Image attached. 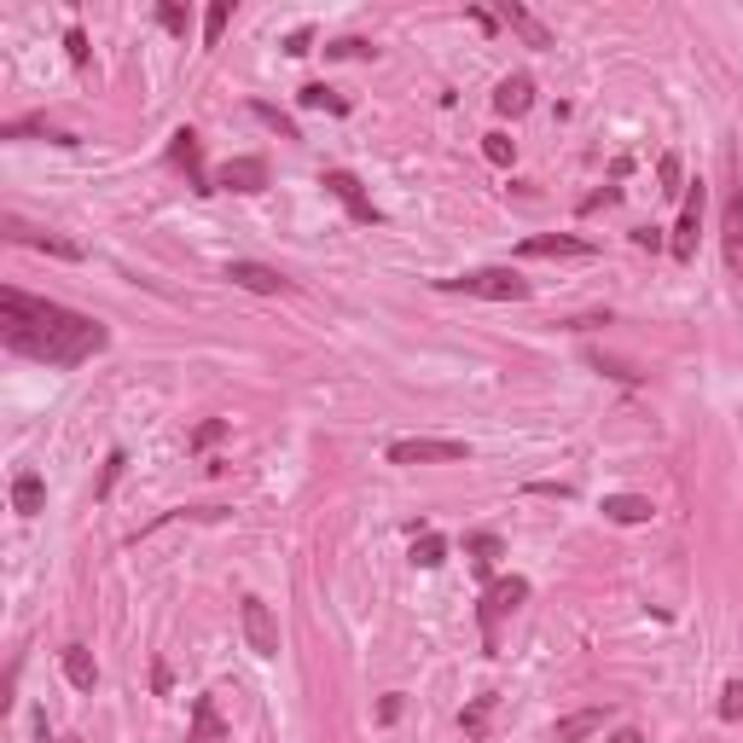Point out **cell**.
<instances>
[{
    "label": "cell",
    "instance_id": "1",
    "mask_svg": "<svg viewBox=\"0 0 743 743\" xmlns=\"http://www.w3.org/2000/svg\"><path fill=\"white\" fill-rule=\"evenodd\" d=\"M0 325H7V343L18 355L47 361V366H81L111 343V332L99 320L70 314V308H58L47 297H24V291H0Z\"/></svg>",
    "mask_w": 743,
    "mask_h": 743
},
{
    "label": "cell",
    "instance_id": "2",
    "mask_svg": "<svg viewBox=\"0 0 743 743\" xmlns=\"http://www.w3.org/2000/svg\"><path fill=\"white\" fill-rule=\"evenodd\" d=\"M442 291H465V297H488V302H529L534 285L511 267H477V274H459V279H436Z\"/></svg>",
    "mask_w": 743,
    "mask_h": 743
},
{
    "label": "cell",
    "instance_id": "3",
    "mask_svg": "<svg viewBox=\"0 0 743 743\" xmlns=\"http://www.w3.org/2000/svg\"><path fill=\"white\" fill-rule=\"evenodd\" d=\"M523 598H529V581H523V575H500V581H488L483 610H477V616H483V645H488V651H500V622L523 605Z\"/></svg>",
    "mask_w": 743,
    "mask_h": 743
},
{
    "label": "cell",
    "instance_id": "4",
    "mask_svg": "<svg viewBox=\"0 0 743 743\" xmlns=\"http://www.w3.org/2000/svg\"><path fill=\"white\" fill-rule=\"evenodd\" d=\"M465 442H447V436H407V442H389V465H453L465 459Z\"/></svg>",
    "mask_w": 743,
    "mask_h": 743
},
{
    "label": "cell",
    "instance_id": "5",
    "mask_svg": "<svg viewBox=\"0 0 743 743\" xmlns=\"http://www.w3.org/2000/svg\"><path fill=\"white\" fill-rule=\"evenodd\" d=\"M169 163L186 175V186H192V192H215V175H210V163H203V140H198L192 129H175Z\"/></svg>",
    "mask_w": 743,
    "mask_h": 743
},
{
    "label": "cell",
    "instance_id": "6",
    "mask_svg": "<svg viewBox=\"0 0 743 743\" xmlns=\"http://www.w3.org/2000/svg\"><path fill=\"white\" fill-rule=\"evenodd\" d=\"M703 203H709V192H703V180H697L691 192H686V210H679L674 239H668L674 262H691V256H697V233H703Z\"/></svg>",
    "mask_w": 743,
    "mask_h": 743
},
{
    "label": "cell",
    "instance_id": "7",
    "mask_svg": "<svg viewBox=\"0 0 743 743\" xmlns=\"http://www.w3.org/2000/svg\"><path fill=\"white\" fill-rule=\"evenodd\" d=\"M720 244H727V267L743 285V186H727V203H720Z\"/></svg>",
    "mask_w": 743,
    "mask_h": 743
},
{
    "label": "cell",
    "instance_id": "8",
    "mask_svg": "<svg viewBox=\"0 0 743 743\" xmlns=\"http://www.w3.org/2000/svg\"><path fill=\"white\" fill-rule=\"evenodd\" d=\"M239 622H244V639H251L256 656H279V622H274V610H267L262 598H244Z\"/></svg>",
    "mask_w": 743,
    "mask_h": 743
},
{
    "label": "cell",
    "instance_id": "9",
    "mask_svg": "<svg viewBox=\"0 0 743 743\" xmlns=\"http://www.w3.org/2000/svg\"><path fill=\"white\" fill-rule=\"evenodd\" d=\"M226 279H233L239 291H256V297H285L291 291V279H285L279 267H267V262H226Z\"/></svg>",
    "mask_w": 743,
    "mask_h": 743
},
{
    "label": "cell",
    "instance_id": "10",
    "mask_svg": "<svg viewBox=\"0 0 743 743\" xmlns=\"http://www.w3.org/2000/svg\"><path fill=\"white\" fill-rule=\"evenodd\" d=\"M325 192H332V198L343 203V210L355 215V221H366V226H372V221H384L378 210H372V198L361 192V180L348 175V169H325Z\"/></svg>",
    "mask_w": 743,
    "mask_h": 743
},
{
    "label": "cell",
    "instance_id": "11",
    "mask_svg": "<svg viewBox=\"0 0 743 743\" xmlns=\"http://www.w3.org/2000/svg\"><path fill=\"white\" fill-rule=\"evenodd\" d=\"M7 233H12L18 244H30V251H47V256H58V262H81V244L58 239V233H41V226L18 221V215H7Z\"/></svg>",
    "mask_w": 743,
    "mask_h": 743
},
{
    "label": "cell",
    "instance_id": "12",
    "mask_svg": "<svg viewBox=\"0 0 743 743\" xmlns=\"http://www.w3.org/2000/svg\"><path fill=\"white\" fill-rule=\"evenodd\" d=\"M215 186H226V192H262V186H267V163L262 157H226L215 169Z\"/></svg>",
    "mask_w": 743,
    "mask_h": 743
},
{
    "label": "cell",
    "instance_id": "13",
    "mask_svg": "<svg viewBox=\"0 0 743 743\" xmlns=\"http://www.w3.org/2000/svg\"><path fill=\"white\" fill-rule=\"evenodd\" d=\"M500 24H506L511 35H523V47H552V30L523 7V0H500Z\"/></svg>",
    "mask_w": 743,
    "mask_h": 743
},
{
    "label": "cell",
    "instance_id": "14",
    "mask_svg": "<svg viewBox=\"0 0 743 743\" xmlns=\"http://www.w3.org/2000/svg\"><path fill=\"white\" fill-rule=\"evenodd\" d=\"M610 714H616L610 703H605V709H575V714H564V720L552 727V743H587L592 732H605Z\"/></svg>",
    "mask_w": 743,
    "mask_h": 743
},
{
    "label": "cell",
    "instance_id": "15",
    "mask_svg": "<svg viewBox=\"0 0 743 743\" xmlns=\"http://www.w3.org/2000/svg\"><path fill=\"white\" fill-rule=\"evenodd\" d=\"M534 106V81L529 76H506L500 88H494V111L500 117H523Z\"/></svg>",
    "mask_w": 743,
    "mask_h": 743
},
{
    "label": "cell",
    "instance_id": "16",
    "mask_svg": "<svg viewBox=\"0 0 743 743\" xmlns=\"http://www.w3.org/2000/svg\"><path fill=\"white\" fill-rule=\"evenodd\" d=\"M0 140H53V146H76V134L47 129V117H18V122H7V129H0Z\"/></svg>",
    "mask_w": 743,
    "mask_h": 743
},
{
    "label": "cell",
    "instance_id": "17",
    "mask_svg": "<svg viewBox=\"0 0 743 743\" xmlns=\"http://www.w3.org/2000/svg\"><path fill=\"white\" fill-rule=\"evenodd\" d=\"M226 738V720L215 714V697H198L192 703V732H186V743H221Z\"/></svg>",
    "mask_w": 743,
    "mask_h": 743
},
{
    "label": "cell",
    "instance_id": "18",
    "mask_svg": "<svg viewBox=\"0 0 743 743\" xmlns=\"http://www.w3.org/2000/svg\"><path fill=\"white\" fill-rule=\"evenodd\" d=\"M605 518H610V523H651L656 506L645 500V494H610V500H605Z\"/></svg>",
    "mask_w": 743,
    "mask_h": 743
},
{
    "label": "cell",
    "instance_id": "19",
    "mask_svg": "<svg viewBox=\"0 0 743 743\" xmlns=\"http://www.w3.org/2000/svg\"><path fill=\"white\" fill-rule=\"evenodd\" d=\"M65 679H70L76 691H93L99 686V663H93L88 645H65Z\"/></svg>",
    "mask_w": 743,
    "mask_h": 743
},
{
    "label": "cell",
    "instance_id": "20",
    "mask_svg": "<svg viewBox=\"0 0 743 743\" xmlns=\"http://www.w3.org/2000/svg\"><path fill=\"white\" fill-rule=\"evenodd\" d=\"M523 256H592V244L569 233H546V239H523Z\"/></svg>",
    "mask_w": 743,
    "mask_h": 743
},
{
    "label": "cell",
    "instance_id": "21",
    "mask_svg": "<svg viewBox=\"0 0 743 743\" xmlns=\"http://www.w3.org/2000/svg\"><path fill=\"white\" fill-rule=\"evenodd\" d=\"M12 506H18V518H35V511L47 506V483H41L35 470H18V483H12Z\"/></svg>",
    "mask_w": 743,
    "mask_h": 743
},
{
    "label": "cell",
    "instance_id": "22",
    "mask_svg": "<svg viewBox=\"0 0 743 743\" xmlns=\"http://www.w3.org/2000/svg\"><path fill=\"white\" fill-rule=\"evenodd\" d=\"M412 564H419V569H436V564H447V534L424 529L419 541H412Z\"/></svg>",
    "mask_w": 743,
    "mask_h": 743
},
{
    "label": "cell",
    "instance_id": "23",
    "mask_svg": "<svg viewBox=\"0 0 743 743\" xmlns=\"http://www.w3.org/2000/svg\"><path fill=\"white\" fill-rule=\"evenodd\" d=\"M297 99H302L308 111H348V99H343V93H332L325 81H308V88H302Z\"/></svg>",
    "mask_w": 743,
    "mask_h": 743
},
{
    "label": "cell",
    "instance_id": "24",
    "mask_svg": "<svg viewBox=\"0 0 743 743\" xmlns=\"http://www.w3.org/2000/svg\"><path fill=\"white\" fill-rule=\"evenodd\" d=\"M251 117H256V122H267V129H274L279 140H302V134H297V122L285 117L279 106H267V99H256V106H251Z\"/></svg>",
    "mask_w": 743,
    "mask_h": 743
},
{
    "label": "cell",
    "instance_id": "25",
    "mask_svg": "<svg viewBox=\"0 0 743 743\" xmlns=\"http://www.w3.org/2000/svg\"><path fill=\"white\" fill-rule=\"evenodd\" d=\"M465 546H470V552H477V557H470V564H477L483 575L494 569V557H500V552H506V546H500V534H470V541H465Z\"/></svg>",
    "mask_w": 743,
    "mask_h": 743
},
{
    "label": "cell",
    "instance_id": "26",
    "mask_svg": "<svg viewBox=\"0 0 743 743\" xmlns=\"http://www.w3.org/2000/svg\"><path fill=\"white\" fill-rule=\"evenodd\" d=\"M488 714H494V697H477L465 714H459V727H465V738H483L488 732Z\"/></svg>",
    "mask_w": 743,
    "mask_h": 743
},
{
    "label": "cell",
    "instance_id": "27",
    "mask_svg": "<svg viewBox=\"0 0 743 743\" xmlns=\"http://www.w3.org/2000/svg\"><path fill=\"white\" fill-rule=\"evenodd\" d=\"M226 18H233V7H226V0H215V7H210V12H203V41H210V47H215V41H221V30H226Z\"/></svg>",
    "mask_w": 743,
    "mask_h": 743
},
{
    "label": "cell",
    "instance_id": "28",
    "mask_svg": "<svg viewBox=\"0 0 743 743\" xmlns=\"http://www.w3.org/2000/svg\"><path fill=\"white\" fill-rule=\"evenodd\" d=\"M325 53H332V58H372L378 47H366L361 35H343V41H332V47H325Z\"/></svg>",
    "mask_w": 743,
    "mask_h": 743
},
{
    "label": "cell",
    "instance_id": "29",
    "mask_svg": "<svg viewBox=\"0 0 743 743\" xmlns=\"http://www.w3.org/2000/svg\"><path fill=\"white\" fill-rule=\"evenodd\" d=\"M221 436H226V419H203V424H198V430H192V447H198V453H203V447H215V442H221Z\"/></svg>",
    "mask_w": 743,
    "mask_h": 743
},
{
    "label": "cell",
    "instance_id": "30",
    "mask_svg": "<svg viewBox=\"0 0 743 743\" xmlns=\"http://www.w3.org/2000/svg\"><path fill=\"white\" fill-rule=\"evenodd\" d=\"M720 720H743V679H732V686L720 691Z\"/></svg>",
    "mask_w": 743,
    "mask_h": 743
},
{
    "label": "cell",
    "instance_id": "31",
    "mask_svg": "<svg viewBox=\"0 0 743 743\" xmlns=\"http://www.w3.org/2000/svg\"><path fill=\"white\" fill-rule=\"evenodd\" d=\"M122 465H129V453H122V447H111V459H106V477H99V500H106V494L117 488V477H122Z\"/></svg>",
    "mask_w": 743,
    "mask_h": 743
},
{
    "label": "cell",
    "instance_id": "32",
    "mask_svg": "<svg viewBox=\"0 0 743 743\" xmlns=\"http://www.w3.org/2000/svg\"><path fill=\"white\" fill-rule=\"evenodd\" d=\"M157 24L169 30V35H186V7H175V0H163V7H157Z\"/></svg>",
    "mask_w": 743,
    "mask_h": 743
},
{
    "label": "cell",
    "instance_id": "33",
    "mask_svg": "<svg viewBox=\"0 0 743 743\" xmlns=\"http://www.w3.org/2000/svg\"><path fill=\"white\" fill-rule=\"evenodd\" d=\"M483 152H488V163H511V157H518V146H511L506 134H483Z\"/></svg>",
    "mask_w": 743,
    "mask_h": 743
},
{
    "label": "cell",
    "instance_id": "34",
    "mask_svg": "<svg viewBox=\"0 0 743 743\" xmlns=\"http://www.w3.org/2000/svg\"><path fill=\"white\" fill-rule=\"evenodd\" d=\"M656 175H663V192H668V198L686 192V186H679V157H674V152H668L663 163H656Z\"/></svg>",
    "mask_w": 743,
    "mask_h": 743
},
{
    "label": "cell",
    "instance_id": "35",
    "mask_svg": "<svg viewBox=\"0 0 743 743\" xmlns=\"http://www.w3.org/2000/svg\"><path fill=\"white\" fill-rule=\"evenodd\" d=\"M65 47H70V65H88V35H81L76 24L65 30Z\"/></svg>",
    "mask_w": 743,
    "mask_h": 743
},
{
    "label": "cell",
    "instance_id": "36",
    "mask_svg": "<svg viewBox=\"0 0 743 743\" xmlns=\"http://www.w3.org/2000/svg\"><path fill=\"white\" fill-rule=\"evenodd\" d=\"M285 53H314V35H308V30H291V35H285Z\"/></svg>",
    "mask_w": 743,
    "mask_h": 743
},
{
    "label": "cell",
    "instance_id": "37",
    "mask_svg": "<svg viewBox=\"0 0 743 743\" xmlns=\"http://www.w3.org/2000/svg\"><path fill=\"white\" fill-rule=\"evenodd\" d=\"M35 743H53V738H47V720H35Z\"/></svg>",
    "mask_w": 743,
    "mask_h": 743
}]
</instances>
